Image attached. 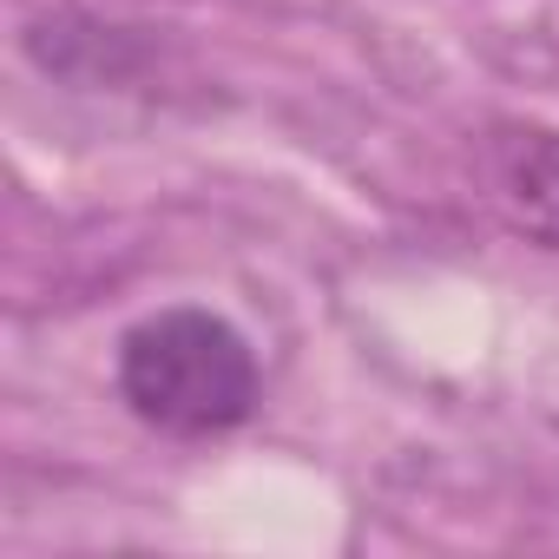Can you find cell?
Returning a JSON list of instances; mask_svg holds the SVG:
<instances>
[{"mask_svg":"<svg viewBox=\"0 0 559 559\" xmlns=\"http://www.w3.org/2000/svg\"><path fill=\"white\" fill-rule=\"evenodd\" d=\"M112 382H119V402L171 441L230 435L263 402L257 349L243 343V330L224 323L217 310H191V304L139 317L119 336Z\"/></svg>","mask_w":559,"mask_h":559,"instance_id":"obj_1","label":"cell"},{"mask_svg":"<svg viewBox=\"0 0 559 559\" xmlns=\"http://www.w3.org/2000/svg\"><path fill=\"white\" fill-rule=\"evenodd\" d=\"M480 178H487L493 211L520 237L559 250V132H546V126H493L487 145H480Z\"/></svg>","mask_w":559,"mask_h":559,"instance_id":"obj_2","label":"cell"}]
</instances>
